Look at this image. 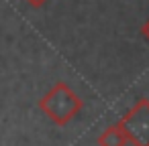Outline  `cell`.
<instances>
[{
    "label": "cell",
    "instance_id": "obj_2",
    "mask_svg": "<svg viewBox=\"0 0 149 146\" xmlns=\"http://www.w3.org/2000/svg\"><path fill=\"white\" fill-rule=\"evenodd\" d=\"M118 124L133 146H149V99L141 97Z\"/></svg>",
    "mask_w": 149,
    "mask_h": 146
},
{
    "label": "cell",
    "instance_id": "obj_1",
    "mask_svg": "<svg viewBox=\"0 0 149 146\" xmlns=\"http://www.w3.org/2000/svg\"><path fill=\"white\" fill-rule=\"evenodd\" d=\"M82 108H84L82 97L63 81H57L39 99V110L57 126L70 124L74 118H78Z\"/></svg>",
    "mask_w": 149,
    "mask_h": 146
},
{
    "label": "cell",
    "instance_id": "obj_5",
    "mask_svg": "<svg viewBox=\"0 0 149 146\" xmlns=\"http://www.w3.org/2000/svg\"><path fill=\"white\" fill-rule=\"evenodd\" d=\"M141 35H143V37H145V41L149 43V19L143 23V27H141Z\"/></svg>",
    "mask_w": 149,
    "mask_h": 146
},
{
    "label": "cell",
    "instance_id": "obj_4",
    "mask_svg": "<svg viewBox=\"0 0 149 146\" xmlns=\"http://www.w3.org/2000/svg\"><path fill=\"white\" fill-rule=\"evenodd\" d=\"M25 2H29V6H33V8H41V6H45L49 0H25Z\"/></svg>",
    "mask_w": 149,
    "mask_h": 146
},
{
    "label": "cell",
    "instance_id": "obj_3",
    "mask_svg": "<svg viewBox=\"0 0 149 146\" xmlns=\"http://www.w3.org/2000/svg\"><path fill=\"white\" fill-rule=\"evenodd\" d=\"M98 146H127V136H125V132H123V128H120V124L116 122V124H112V126H108L100 136H98Z\"/></svg>",
    "mask_w": 149,
    "mask_h": 146
}]
</instances>
